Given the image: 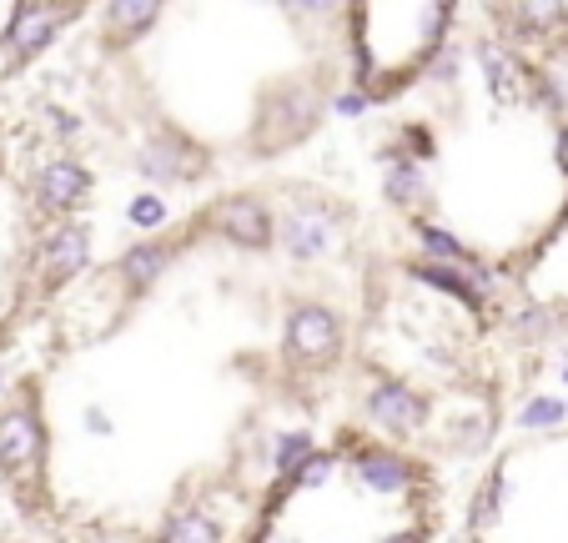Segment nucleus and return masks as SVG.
I'll return each instance as SVG.
<instances>
[{"label": "nucleus", "instance_id": "obj_1", "mask_svg": "<svg viewBox=\"0 0 568 543\" xmlns=\"http://www.w3.org/2000/svg\"><path fill=\"white\" fill-rule=\"evenodd\" d=\"M423 217L453 252L518 267L568 217V127L508 71L463 86L418 151Z\"/></svg>", "mask_w": 568, "mask_h": 543}, {"label": "nucleus", "instance_id": "obj_2", "mask_svg": "<svg viewBox=\"0 0 568 543\" xmlns=\"http://www.w3.org/2000/svg\"><path fill=\"white\" fill-rule=\"evenodd\" d=\"M433 473L383 438L317 448L262 499L242 543H423Z\"/></svg>", "mask_w": 568, "mask_h": 543}, {"label": "nucleus", "instance_id": "obj_3", "mask_svg": "<svg viewBox=\"0 0 568 543\" xmlns=\"http://www.w3.org/2000/svg\"><path fill=\"white\" fill-rule=\"evenodd\" d=\"M353 56L373 91H397L438 61L448 41V6H357Z\"/></svg>", "mask_w": 568, "mask_h": 543}]
</instances>
